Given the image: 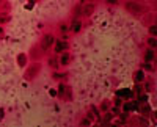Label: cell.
<instances>
[{
	"mask_svg": "<svg viewBox=\"0 0 157 127\" xmlns=\"http://www.w3.org/2000/svg\"><path fill=\"white\" fill-rule=\"evenodd\" d=\"M124 9L132 16H141L145 13V5H143L140 0H126L124 2Z\"/></svg>",
	"mask_w": 157,
	"mask_h": 127,
	"instance_id": "6da1fadb",
	"label": "cell"
},
{
	"mask_svg": "<svg viewBox=\"0 0 157 127\" xmlns=\"http://www.w3.org/2000/svg\"><path fill=\"white\" fill-rule=\"evenodd\" d=\"M55 41H57V39H55V35L49 32V33H44V35L41 36V39H39L38 46H39V49H41L43 52L46 54V52H49V50H50V47L55 44Z\"/></svg>",
	"mask_w": 157,
	"mask_h": 127,
	"instance_id": "7a4b0ae2",
	"label": "cell"
},
{
	"mask_svg": "<svg viewBox=\"0 0 157 127\" xmlns=\"http://www.w3.org/2000/svg\"><path fill=\"white\" fill-rule=\"evenodd\" d=\"M82 28H83L82 19H80V17H72L71 22H69V32H72L74 35H77V33L82 32Z\"/></svg>",
	"mask_w": 157,
	"mask_h": 127,
	"instance_id": "3957f363",
	"label": "cell"
},
{
	"mask_svg": "<svg viewBox=\"0 0 157 127\" xmlns=\"http://www.w3.org/2000/svg\"><path fill=\"white\" fill-rule=\"evenodd\" d=\"M39 71H41V65H39V63H33L32 68L25 71L24 77L27 79V80H33V79L36 77V74H39Z\"/></svg>",
	"mask_w": 157,
	"mask_h": 127,
	"instance_id": "277c9868",
	"label": "cell"
},
{
	"mask_svg": "<svg viewBox=\"0 0 157 127\" xmlns=\"http://www.w3.org/2000/svg\"><path fill=\"white\" fill-rule=\"evenodd\" d=\"M93 9H94V5H93V3H90V5H83V2H82L80 17H88V16H91V13H93Z\"/></svg>",
	"mask_w": 157,
	"mask_h": 127,
	"instance_id": "5b68a950",
	"label": "cell"
},
{
	"mask_svg": "<svg viewBox=\"0 0 157 127\" xmlns=\"http://www.w3.org/2000/svg\"><path fill=\"white\" fill-rule=\"evenodd\" d=\"M143 60H145L146 63H151L155 60V50L154 49H146L145 50V55H143Z\"/></svg>",
	"mask_w": 157,
	"mask_h": 127,
	"instance_id": "8992f818",
	"label": "cell"
},
{
	"mask_svg": "<svg viewBox=\"0 0 157 127\" xmlns=\"http://www.w3.org/2000/svg\"><path fill=\"white\" fill-rule=\"evenodd\" d=\"M57 30H58L60 33H63V35H66V33L69 32V22H68V21L58 22V24H57Z\"/></svg>",
	"mask_w": 157,
	"mask_h": 127,
	"instance_id": "52a82bcc",
	"label": "cell"
},
{
	"mask_svg": "<svg viewBox=\"0 0 157 127\" xmlns=\"http://www.w3.org/2000/svg\"><path fill=\"white\" fill-rule=\"evenodd\" d=\"M66 49H68V43L64 41V39H60L57 43V47H55V54H63Z\"/></svg>",
	"mask_w": 157,
	"mask_h": 127,
	"instance_id": "ba28073f",
	"label": "cell"
},
{
	"mask_svg": "<svg viewBox=\"0 0 157 127\" xmlns=\"http://www.w3.org/2000/svg\"><path fill=\"white\" fill-rule=\"evenodd\" d=\"M134 80L138 82V83H143V82H145V74H143L141 71H137V72L134 74Z\"/></svg>",
	"mask_w": 157,
	"mask_h": 127,
	"instance_id": "9c48e42d",
	"label": "cell"
},
{
	"mask_svg": "<svg viewBox=\"0 0 157 127\" xmlns=\"http://www.w3.org/2000/svg\"><path fill=\"white\" fill-rule=\"evenodd\" d=\"M49 66H52V68H58V66H60V63H58L57 58H49Z\"/></svg>",
	"mask_w": 157,
	"mask_h": 127,
	"instance_id": "30bf717a",
	"label": "cell"
},
{
	"mask_svg": "<svg viewBox=\"0 0 157 127\" xmlns=\"http://www.w3.org/2000/svg\"><path fill=\"white\" fill-rule=\"evenodd\" d=\"M69 61V57L68 55H64V57H61L60 60H58V63H60V66H66V63Z\"/></svg>",
	"mask_w": 157,
	"mask_h": 127,
	"instance_id": "8fae6325",
	"label": "cell"
},
{
	"mask_svg": "<svg viewBox=\"0 0 157 127\" xmlns=\"http://www.w3.org/2000/svg\"><path fill=\"white\" fill-rule=\"evenodd\" d=\"M148 44H149V47H151V49H155V38H154V36L148 39Z\"/></svg>",
	"mask_w": 157,
	"mask_h": 127,
	"instance_id": "7c38bea8",
	"label": "cell"
},
{
	"mask_svg": "<svg viewBox=\"0 0 157 127\" xmlns=\"http://www.w3.org/2000/svg\"><path fill=\"white\" fill-rule=\"evenodd\" d=\"M104 3H107V5H120V0H104Z\"/></svg>",
	"mask_w": 157,
	"mask_h": 127,
	"instance_id": "4fadbf2b",
	"label": "cell"
},
{
	"mask_svg": "<svg viewBox=\"0 0 157 127\" xmlns=\"http://www.w3.org/2000/svg\"><path fill=\"white\" fill-rule=\"evenodd\" d=\"M66 91V86L64 85H60V88H58V93H60V96H63V93Z\"/></svg>",
	"mask_w": 157,
	"mask_h": 127,
	"instance_id": "5bb4252c",
	"label": "cell"
},
{
	"mask_svg": "<svg viewBox=\"0 0 157 127\" xmlns=\"http://www.w3.org/2000/svg\"><path fill=\"white\" fill-rule=\"evenodd\" d=\"M149 33H152V36L155 35V24H152V25H149Z\"/></svg>",
	"mask_w": 157,
	"mask_h": 127,
	"instance_id": "9a60e30c",
	"label": "cell"
},
{
	"mask_svg": "<svg viewBox=\"0 0 157 127\" xmlns=\"http://www.w3.org/2000/svg\"><path fill=\"white\" fill-rule=\"evenodd\" d=\"M80 124H82V125H86V124H90V119H83Z\"/></svg>",
	"mask_w": 157,
	"mask_h": 127,
	"instance_id": "2e32d148",
	"label": "cell"
}]
</instances>
